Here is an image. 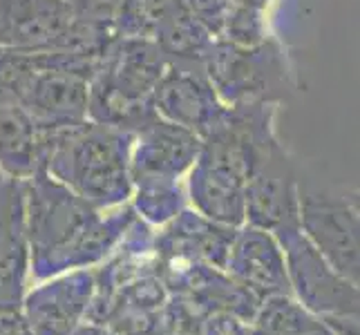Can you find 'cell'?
Returning a JSON list of instances; mask_svg holds the SVG:
<instances>
[{"mask_svg":"<svg viewBox=\"0 0 360 335\" xmlns=\"http://www.w3.org/2000/svg\"><path fill=\"white\" fill-rule=\"evenodd\" d=\"M41 132V130H39ZM130 132L94 121L41 132V168L90 206H112L130 195Z\"/></svg>","mask_w":360,"mask_h":335,"instance_id":"6da1fadb","label":"cell"},{"mask_svg":"<svg viewBox=\"0 0 360 335\" xmlns=\"http://www.w3.org/2000/svg\"><path fill=\"white\" fill-rule=\"evenodd\" d=\"M112 41V25L79 18L68 0H0V52L103 56Z\"/></svg>","mask_w":360,"mask_h":335,"instance_id":"7a4b0ae2","label":"cell"},{"mask_svg":"<svg viewBox=\"0 0 360 335\" xmlns=\"http://www.w3.org/2000/svg\"><path fill=\"white\" fill-rule=\"evenodd\" d=\"M202 65L224 105H278L297 88L278 36H269L255 47H238L215 39Z\"/></svg>","mask_w":360,"mask_h":335,"instance_id":"3957f363","label":"cell"},{"mask_svg":"<svg viewBox=\"0 0 360 335\" xmlns=\"http://www.w3.org/2000/svg\"><path fill=\"white\" fill-rule=\"evenodd\" d=\"M297 223L329 266L358 282V197L320 181L314 170H297Z\"/></svg>","mask_w":360,"mask_h":335,"instance_id":"277c9868","label":"cell"},{"mask_svg":"<svg viewBox=\"0 0 360 335\" xmlns=\"http://www.w3.org/2000/svg\"><path fill=\"white\" fill-rule=\"evenodd\" d=\"M278 242L287 257V275L307 308L329 315H356L358 291L356 284L336 272L316 246L304 237L300 223L293 221L276 230Z\"/></svg>","mask_w":360,"mask_h":335,"instance_id":"5b68a950","label":"cell"},{"mask_svg":"<svg viewBox=\"0 0 360 335\" xmlns=\"http://www.w3.org/2000/svg\"><path fill=\"white\" fill-rule=\"evenodd\" d=\"M153 105L157 117L195 132L200 139L217 126L229 107L197 60H170L153 92Z\"/></svg>","mask_w":360,"mask_h":335,"instance_id":"8992f818","label":"cell"},{"mask_svg":"<svg viewBox=\"0 0 360 335\" xmlns=\"http://www.w3.org/2000/svg\"><path fill=\"white\" fill-rule=\"evenodd\" d=\"M244 219L262 230H278L297 221L295 161L278 141L259 161L246 183Z\"/></svg>","mask_w":360,"mask_h":335,"instance_id":"52a82bcc","label":"cell"},{"mask_svg":"<svg viewBox=\"0 0 360 335\" xmlns=\"http://www.w3.org/2000/svg\"><path fill=\"white\" fill-rule=\"evenodd\" d=\"M202 139L195 132L157 117L132 136L130 179L177 181L200 155Z\"/></svg>","mask_w":360,"mask_h":335,"instance_id":"ba28073f","label":"cell"},{"mask_svg":"<svg viewBox=\"0 0 360 335\" xmlns=\"http://www.w3.org/2000/svg\"><path fill=\"white\" fill-rule=\"evenodd\" d=\"M226 266L240 287L259 295H280L289 287L287 264L278 242L262 228L248 226L233 237Z\"/></svg>","mask_w":360,"mask_h":335,"instance_id":"9c48e42d","label":"cell"},{"mask_svg":"<svg viewBox=\"0 0 360 335\" xmlns=\"http://www.w3.org/2000/svg\"><path fill=\"white\" fill-rule=\"evenodd\" d=\"M27 264V223H25L22 181H0V304L20 291Z\"/></svg>","mask_w":360,"mask_h":335,"instance_id":"30bf717a","label":"cell"},{"mask_svg":"<svg viewBox=\"0 0 360 335\" xmlns=\"http://www.w3.org/2000/svg\"><path fill=\"white\" fill-rule=\"evenodd\" d=\"M41 170V132L16 103H0V172L25 181Z\"/></svg>","mask_w":360,"mask_h":335,"instance_id":"8fae6325","label":"cell"},{"mask_svg":"<svg viewBox=\"0 0 360 335\" xmlns=\"http://www.w3.org/2000/svg\"><path fill=\"white\" fill-rule=\"evenodd\" d=\"M188 188L191 199L202 217L224 223V226H240L244 221L246 183L229 175H221V172L208 168L195 159V164L191 166Z\"/></svg>","mask_w":360,"mask_h":335,"instance_id":"7c38bea8","label":"cell"},{"mask_svg":"<svg viewBox=\"0 0 360 335\" xmlns=\"http://www.w3.org/2000/svg\"><path fill=\"white\" fill-rule=\"evenodd\" d=\"M90 295V277L74 275L68 282L41 291L30 302V327L34 335H70L83 302Z\"/></svg>","mask_w":360,"mask_h":335,"instance_id":"4fadbf2b","label":"cell"},{"mask_svg":"<svg viewBox=\"0 0 360 335\" xmlns=\"http://www.w3.org/2000/svg\"><path fill=\"white\" fill-rule=\"evenodd\" d=\"M153 41L168 60H197V63H202L215 36L200 20L193 18L184 0H168Z\"/></svg>","mask_w":360,"mask_h":335,"instance_id":"5bb4252c","label":"cell"},{"mask_svg":"<svg viewBox=\"0 0 360 335\" xmlns=\"http://www.w3.org/2000/svg\"><path fill=\"white\" fill-rule=\"evenodd\" d=\"M320 327L304 306L295 304L287 295H269L257 311V329L273 335H307Z\"/></svg>","mask_w":360,"mask_h":335,"instance_id":"9a60e30c","label":"cell"},{"mask_svg":"<svg viewBox=\"0 0 360 335\" xmlns=\"http://www.w3.org/2000/svg\"><path fill=\"white\" fill-rule=\"evenodd\" d=\"M166 5L168 0H121L112 20L115 36L117 39L153 41Z\"/></svg>","mask_w":360,"mask_h":335,"instance_id":"2e32d148","label":"cell"},{"mask_svg":"<svg viewBox=\"0 0 360 335\" xmlns=\"http://www.w3.org/2000/svg\"><path fill=\"white\" fill-rule=\"evenodd\" d=\"M184 5L193 14V18L200 20L215 39H219L229 18V11L233 7L231 0H184Z\"/></svg>","mask_w":360,"mask_h":335,"instance_id":"e0dca14e","label":"cell"},{"mask_svg":"<svg viewBox=\"0 0 360 335\" xmlns=\"http://www.w3.org/2000/svg\"><path fill=\"white\" fill-rule=\"evenodd\" d=\"M128 297L134 308H139V311H148V308H157L164 302V289H161V282L153 280V277H146V280H139L136 284H132L130 291H128Z\"/></svg>","mask_w":360,"mask_h":335,"instance_id":"ac0fdd59","label":"cell"},{"mask_svg":"<svg viewBox=\"0 0 360 335\" xmlns=\"http://www.w3.org/2000/svg\"><path fill=\"white\" fill-rule=\"evenodd\" d=\"M119 5H121V0H77L74 9H77L79 18L112 25Z\"/></svg>","mask_w":360,"mask_h":335,"instance_id":"d6986e66","label":"cell"},{"mask_svg":"<svg viewBox=\"0 0 360 335\" xmlns=\"http://www.w3.org/2000/svg\"><path fill=\"white\" fill-rule=\"evenodd\" d=\"M0 335H34L30 320L20 313L14 302L0 304Z\"/></svg>","mask_w":360,"mask_h":335,"instance_id":"ffe728a7","label":"cell"},{"mask_svg":"<svg viewBox=\"0 0 360 335\" xmlns=\"http://www.w3.org/2000/svg\"><path fill=\"white\" fill-rule=\"evenodd\" d=\"M204 335H246V331L233 313L219 311L204 322Z\"/></svg>","mask_w":360,"mask_h":335,"instance_id":"44dd1931","label":"cell"},{"mask_svg":"<svg viewBox=\"0 0 360 335\" xmlns=\"http://www.w3.org/2000/svg\"><path fill=\"white\" fill-rule=\"evenodd\" d=\"M74 335H108L105 331H101L98 327H81Z\"/></svg>","mask_w":360,"mask_h":335,"instance_id":"7402d4cb","label":"cell"},{"mask_svg":"<svg viewBox=\"0 0 360 335\" xmlns=\"http://www.w3.org/2000/svg\"><path fill=\"white\" fill-rule=\"evenodd\" d=\"M307 335H333L331 333V329L329 327H325V324H320L316 331H311V333H307Z\"/></svg>","mask_w":360,"mask_h":335,"instance_id":"603a6c76","label":"cell"},{"mask_svg":"<svg viewBox=\"0 0 360 335\" xmlns=\"http://www.w3.org/2000/svg\"><path fill=\"white\" fill-rule=\"evenodd\" d=\"M253 335H273V333H266V331H262V329H257V331H255Z\"/></svg>","mask_w":360,"mask_h":335,"instance_id":"cb8c5ba5","label":"cell"},{"mask_svg":"<svg viewBox=\"0 0 360 335\" xmlns=\"http://www.w3.org/2000/svg\"><path fill=\"white\" fill-rule=\"evenodd\" d=\"M68 3H72V5H74V3H77V0H68Z\"/></svg>","mask_w":360,"mask_h":335,"instance_id":"d4e9b609","label":"cell"},{"mask_svg":"<svg viewBox=\"0 0 360 335\" xmlns=\"http://www.w3.org/2000/svg\"><path fill=\"white\" fill-rule=\"evenodd\" d=\"M143 335H148V333H143Z\"/></svg>","mask_w":360,"mask_h":335,"instance_id":"484cf974","label":"cell"}]
</instances>
